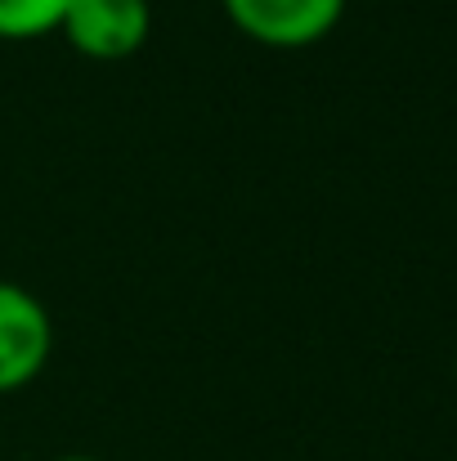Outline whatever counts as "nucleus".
Listing matches in <instances>:
<instances>
[{
	"label": "nucleus",
	"mask_w": 457,
	"mask_h": 461,
	"mask_svg": "<svg viewBox=\"0 0 457 461\" xmlns=\"http://www.w3.org/2000/svg\"><path fill=\"white\" fill-rule=\"evenodd\" d=\"M233 27L265 50H309L345 14V0H224Z\"/></svg>",
	"instance_id": "nucleus-1"
},
{
	"label": "nucleus",
	"mask_w": 457,
	"mask_h": 461,
	"mask_svg": "<svg viewBox=\"0 0 457 461\" xmlns=\"http://www.w3.org/2000/svg\"><path fill=\"white\" fill-rule=\"evenodd\" d=\"M68 0H0V41H32L59 32Z\"/></svg>",
	"instance_id": "nucleus-4"
},
{
	"label": "nucleus",
	"mask_w": 457,
	"mask_h": 461,
	"mask_svg": "<svg viewBox=\"0 0 457 461\" xmlns=\"http://www.w3.org/2000/svg\"><path fill=\"white\" fill-rule=\"evenodd\" d=\"M59 461H99V457H59Z\"/></svg>",
	"instance_id": "nucleus-5"
},
{
	"label": "nucleus",
	"mask_w": 457,
	"mask_h": 461,
	"mask_svg": "<svg viewBox=\"0 0 457 461\" xmlns=\"http://www.w3.org/2000/svg\"><path fill=\"white\" fill-rule=\"evenodd\" d=\"M50 345H54V327L45 305L27 287L0 283V394L36 381L50 358Z\"/></svg>",
	"instance_id": "nucleus-3"
},
{
	"label": "nucleus",
	"mask_w": 457,
	"mask_h": 461,
	"mask_svg": "<svg viewBox=\"0 0 457 461\" xmlns=\"http://www.w3.org/2000/svg\"><path fill=\"white\" fill-rule=\"evenodd\" d=\"M149 0H68V14L59 23L68 45L99 63L131 59L149 41Z\"/></svg>",
	"instance_id": "nucleus-2"
}]
</instances>
